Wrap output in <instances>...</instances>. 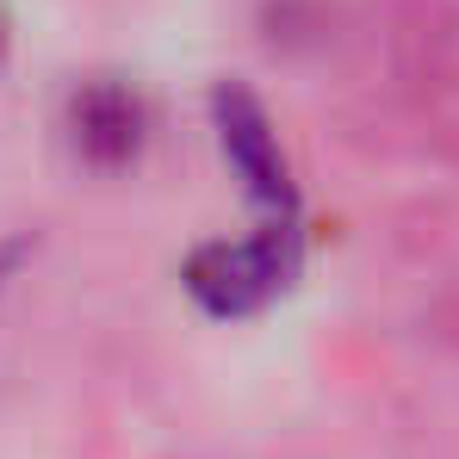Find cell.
I'll use <instances>...</instances> for the list:
<instances>
[{
  "label": "cell",
  "mask_w": 459,
  "mask_h": 459,
  "mask_svg": "<svg viewBox=\"0 0 459 459\" xmlns=\"http://www.w3.org/2000/svg\"><path fill=\"white\" fill-rule=\"evenodd\" d=\"M299 261H305L299 224H261L255 236H236V242L230 236L199 242L180 267V286L205 316H255L299 280Z\"/></svg>",
  "instance_id": "obj_1"
},
{
  "label": "cell",
  "mask_w": 459,
  "mask_h": 459,
  "mask_svg": "<svg viewBox=\"0 0 459 459\" xmlns=\"http://www.w3.org/2000/svg\"><path fill=\"white\" fill-rule=\"evenodd\" d=\"M212 131H218V155L236 174L242 199L261 212V224H299V180H292V161L280 150V131L267 118V106L224 81L212 93Z\"/></svg>",
  "instance_id": "obj_2"
},
{
  "label": "cell",
  "mask_w": 459,
  "mask_h": 459,
  "mask_svg": "<svg viewBox=\"0 0 459 459\" xmlns=\"http://www.w3.org/2000/svg\"><path fill=\"white\" fill-rule=\"evenodd\" d=\"M63 125H69V150L87 168H100V174L131 168L143 155V143H150V106L125 81H87V87H75Z\"/></svg>",
  "instance_id": "obj_3"
}]
</instances>
